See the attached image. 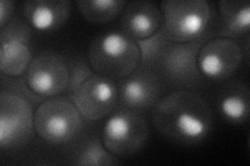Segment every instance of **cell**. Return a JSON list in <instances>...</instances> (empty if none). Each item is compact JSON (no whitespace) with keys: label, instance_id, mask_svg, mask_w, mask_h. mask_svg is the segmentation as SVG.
Instances as JSON below:
<instances>
[{"label":"cell","instance_id":"6","mask_svg":"<svg viewBox=\"0 0 250 166\" xmlns=\"http://www.w3.org/2000/svg\"><path fill=\"white\" fill-rule=\"evenodd\" d=\"M205 42L202 37L192 42L172 43L153 70L174 86L192 88L198 85L203 78L198 68V53Z\"/></svg>","mask_w":250,"mask_h":166},{"label":"cell","instance_id":"15","mask_svg":"<svg viewBox=\"0 0 250 166\" xmlns=\"http://www.w3.org/2000/svg\"><path fill=\"white\" fill-rule=\"evenodd\" d=\"M219 37L237 41L250 30V3L247 0H222L218 2Z\"/></svg>","mask_w":250,"mask_h":166},{"label":"cell","instance_id":"12","mask_svg":"<svg viewBox=\"0 0 250 166\" xmlns=\"http://www.w3.org/2000/svg\"><path fill=\"white\" fill-rule=\"evenodd\" d=\"M162 78L154 70L140 66L118 84V104L141 111L153 107L162 98Z\"/></svg>","mask_w":250,"mask_h":166},{"label":"cell","instance_id":"17","mask_svg":"<svg viewBox=\"0 0 250 166\" xmlns=\"http://www.w3.org/2000/svg\"><path fill=\"white\" fill-rule=\"evenodd\" d=\"M76 4L85 20L104 24L121 15L127 2L123 0H80Z\"/></svg>","mask_w":250,"mask_h":166},{"label":"cell","instance_id":"18","mask_svg":"<svg viewBox=\"0 0 250 166\" xmlns=\"http://www.w3.org/2000/svg\"><path fill=\"white\" fill-rule=\"evenodd\" d=\"M116 158L104 147L103 140L94 137L77 149L72 163L80 166H112L118 164Z\"/></svg>","mask_w":250,"mask_h":166},{"label":"cell","instance_id":"21","mask_svg":"<svg viewBox=\"0 0 250 166\" xmlns=\"http://www.w3.org/2000/svg\"><path fill=\"white\" fill-rule=\"evenodd\" d=\"M14 6L15 3L11 0H1L0 1V28L12 20Z\"/></svg>","mask_w":250,"mask_h":166},{"label":"cell","instance_id":"3","mask_svg":"<svg viewBox=\"0 0 250 166\" xmlns=\"http://www.w3.org/2000/svg\"><path fill=\"white\" fill-rule=\"evenodd\" d=\"M160 9L162 27L174 43L202 38L212 20V7L206 0H166Z\"/></svg>","mask_w":250,"mask_h":166},{"label":"cell","instance_id":"1","mask_svg":"<svg viewBox=\"0 0 250 166\" xmlns=\"http://www.w3.org/2000/svg\"><path fill=\"white\" fill-rule=\"evenodd\" d=\"M152 124L170 141L192 146L208 136L213 127V114L200 94L178 91L162 97L153 106Z\"/></svg>","mask_w":250,"mask_h":166},{"label":"cell","instance_id":"11","mask_svg":"<svg viewBox=\"0 0 250 166\" xmlns=\"http://www.w3.org/2000/svg\"><path fill=\"white\" fill-rule=\"evenodd\" d=\"M31 30L27 23L12 19L1 27L0 41V70L3 75L19 77L26 73L33 60L29 39Z\"/></svg>","mask_w":250,"mask_h":166},{"label":"cell","instance_id":"4","mask_svg":"<svg viewBox=\"0 0 250 166\" xmlns=\"http://www.w3.org/2000/svg\"><path fill=\"white\" fill-rule=\"evenodd\" d=\"M37 135L50 145L62 146L73 140L83 128V116L72 100L52 98L42 101L35 111Z\"/></svg>","mask_w":250,"mask_h":166},{"label":"cell","instance_id":"7","mask_svg":"<svg viewBox=\"0 0 250 166\" xmlns=\"http://www.w3.org/2000/svg\"><path fill=\"white\" fill-rule=\"evenodd\" d=\"M35 113L31 103L19 94L0 93V147L3 149L23 146L31 136Z\"/></svg>","mask_w":250,"mask_h":166},{"label":"cell","instance_id":"2","mask_svg":"<svg viewBox=\"0 0 250 166\" xmlns=\"http://www.w3.org/2000/svg\"><path fill=\"white\" fill-rule=\"evenodd\" d=\"M88 60L94 73L112 79H122L141 66V51L137 41L122 31H111L92 41Z\"/></svg>","mask_w":250,"mask_h":166},{"label":"cell","instance_id":"8","mask_svg":"<svg viewBox=\"0 0 250 166\" xmlns=\"http://www.w3.org/2000/svg\"><path fill=\"white\" fill-rule=\"evenodd\" d=\"M83 120L98 121L118 104V84L112 78L93 74L69 97Z\"/></svg>","mask_w":250,"mask_h":166},{"label":"cell","instance_id":"20","mask_svg":"<svg viewBox=\"0 0 250 166\" xmlns=\"http://www.w3.org/2000/svg\"><path fill=\"white\" fill-rule=\"evenodd\" d=\"M94 73V71L91 69L90 65L87 64V62H78L76 64L71 73H70V82L68 86V92H69V97L71 96L73 92L80 86L85 79H88L90 76H92Z\"/></svg>","mask_w":250,"mask_h":166},{"label":"cell","instance_id":"14","mask_svg":"<svg viewBox=\"0 0 250 166\" xmlns=\"http://www.w3.org/2000/svg\"><path fill=\"white\" fill-rule=\"evenodd\" d=\"M70 13L69 0H30L23 6V15L28 24L42 33L61 28L68 21Z\"/></svg>","mask_w":250,"mask_h":166},{"label":"cell","instance_id":"9","mask_svg":"<svg viewBox=\"0 0 250 166\" xmlns=\"http://www.w3.org/2000/svg\"><path fill=\"white\" fill-rule=\"evenodd\" d=\"M70 73L67 60L53 52L33 58L25 73L28 88L39 97H57L68 90Z\"/></svg>","mask_w":250,"mask_h":166},{"label":"cell","instance_id":"10","mask_svg":"<svg viewBox=\"0 0 250 166\" xmlns=\"http://www.w3.org/2000/svg\"><path fill=\"white\" fill-rule=\"evenodd\" d=\"M243 60V49L234 39L217 37L206 41L198 53V68L202 77L224 80L231 77Z\"/></svg>","mask_w":250,"mask_h":166},{"label":"cell","instance_id":"16","mask_svg":"<svg viewBox=\"0 0 250 166\" xmlns=\"http://www.w3.org/2000/svg\"><path fill=\"white\" fill-rule=\"evenodd\" d=\"M218 109L226 121L244 124L250 112V92L243 83H234L226 88L218 98Z\"/></svg>","mask_w":250,"mask_h":166},{"label":"cell","instance_id":"19","mask_svg":"<svg viewBox=\"0 0 250 166\" xmlns=\"http://www.w3.org/2000/svg\"><path fill=\"white\" fill-rule=\"evenodd\" d=\"M137 43L141 51V66L153 70L163 53L174 42L171 41L165 30L161 27V29L151 37L141 39Z\"/></svg>","mask_w":250,"mask_h":166},{"label":"cell","instance_id":"13","mask_svg":"<svg viewBox=\"0 0 250 166\" xmlns=\"http://www.w3.org/2000/svg\"><path fill=\"white\" fill-rule=\"evenodd\" d=\"M120 25L122 33L135 41L145 39L163 26L161 9L145 0L127 2L121 14Z\"/></svg>","mask_w":250,"mask_h":166},{"label":"cell","instance_id":"5","mask_svg":"<svg viewBox=\"0 0 250 166\" xmlns=\"http://www.w3.org/2000/svg\"><path fill=\"white\" fill-rule=\"evenodd\" d=\"M148 135L145 118L135 110L121 108L106 120L101 140L112 154L124 157L138 153L146 144Z\"/></svg>","mask_w":250,"mask_h":166}]
</instances>
